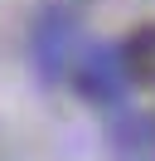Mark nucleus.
I'll return each instance as SVG.
<instances>
[{
    "mask_svg": "<svg viewBox=\"0 0 155 161\" xmlns=\"http://www.w3.org/2000/svg\"><path fill=\"white\" fill-rule=\"evenodd\" d=\"M112 137H116V156L121 161H155V132L145 122H121Z\"/></svg>",
    "mask_w": 155,
    "mask_h": 161,
    "instance_id": "nucleus-2",
    "label": "nucleus"
},
{
    "mask_svg": "<svg viewBox=\"0 0 155 161\" xmlns=\"http://www.w3.org/2000/svg\"><path fill=\"white\" fill-rule=\"evenodd\" d=\"M121 69H126V73H141V78L155 69V30H141V34L121 49Z\"/></svg>",
    "mask_w": 155,
    "mask_h": 161,
    "instance_id": "nucleus-3",
    "label": "nucleus"
},
{
    "mask_svg": "<svg viewBox=\"0 0 155 161\" xmlns=\"http://www.w3.org/2000/svg\"><path fill=\"white\" fill-rule=\"evenodd\" d=\"M34 59L44 64V73H58L63 59H73V25L58 15H44L34 30Z\"/></svg>",
    "mask_w": 155,
    "mask_h": 161,
    "instance_id": "nucleus-1",
    "label": "nucleus"
}]
</instances>
